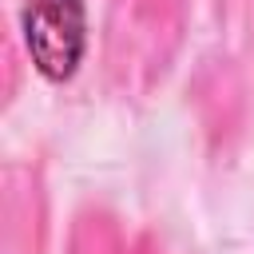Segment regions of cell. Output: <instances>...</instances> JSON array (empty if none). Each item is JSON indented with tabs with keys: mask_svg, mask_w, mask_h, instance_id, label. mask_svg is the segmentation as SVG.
I'll return each mask as SVG.
<instances>
[{
	"mask_svg": "<svg viewBox=\"0 0 254 254\" xmlns=\"http://www.w3.org/2000/svg\"><path fill=\"white\" fill-rule=\"evenodd\" d=\"M20 32L40 79L67 83L87 56V8L83 0H24Z\"/></svg>",
	"mask_w": 254,
	"mask_h": 254,
	"instance_id": "obj_1",
	"label": "cell"
}]
</instances>
